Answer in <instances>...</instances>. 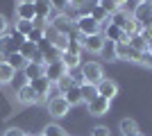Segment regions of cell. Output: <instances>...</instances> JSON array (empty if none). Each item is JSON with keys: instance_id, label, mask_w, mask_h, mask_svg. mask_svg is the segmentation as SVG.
Returning a JSON list of instances; mask_svg holds the SVG:
<instances>
[{"instance_id": "23", "label": "cell", "mask_w": 152, "mask_h": 136, "mask_svg": "<svg viewBox=\"0 0 152 136\" xmlns=\"http://www.w3.org/2000/svg\"><path fill=\"white\" fill-rule=\"evenodd\" d=\"M43 66L45 64H37V61H27V66H25V75H27V79H37V77H43Z\"/></svg>"}, {"instance_id": "20", "label": "cell", "mask_w": 152, "mask_h": 136, "mask_svg": "<svg viewBox=\"0 0 152 136\" xmlns=\"http://www.w3.org/2000/svg\"><path fill=\"white\" fill-rule=\"evenodd\" d=\"M129 20H132V12H127L125 7H123V9H118L116 14H111V23H114V25H118L121 30L129 23Z\"/></svg>"}, {"instance_id": "16", "label": "cell", "mask_w": 152, "mask_h": 136, "mask_svg": "<svg viewBox=\"0 0 152 136\" xmlns=\"http://www.w3.org/2000/svg\"><path fill=\"white\" fill-rule=\"evenodd\" d=\"M34 16H37L34 5H27V2L16 5V20H34Z\"/></svg>"}, {"instance_id": "33", "label": "cell", "mask_w": 152, "mask_h": 136, "mask_svg": "<svg viewBox=\"0 0 152 136\" xmlns=\"http://www.w3.org/2000/svg\"><path fill=\"white\" fill-rule=\"evenodd\" d=\"M141 59H143V52L134 50L132 45H129V48H127V57H125V61H136V64H141Z\"/></svg>"}, {"instance_id": "3", "label": "cell", "mask_w": 152, "mask_h": 136, "mask_svg": "<svg viewBox=\"0 0 152 136\" xmlns=\"http://www.w3.org/2000/svg\"><path fill=\"white\" fill-rule=\"evenodd\" d=\"M132 16L141 27L152 25V2H139V5L132 9Z\"/></svg>"}, {"instance_id": "29", "label": "cell", "mask_w": 152, "mask_h": 136, "mask_svg": "<svg viewBox=\"0 0 152 136\" xmlns=\"http://www.w3.org/2000/svg\"><path fill=\"white\" fill-rule=\"evenodd\" d=\"M55 86H57L59 89V93H66V91L70 89V86H73V73H66V75H64V77H59L57 82H55Z\"/></svg>"}, {"instance_id": "22", "label": "cell", "mask_w": 152, "mask_h": 136, "mask_svg": "<svg viewBox=\"0 0 152 136\" xmlns=\"http://www.w3.org/2000/svg\"><path fill=\"white\" fill-rule=\"evenodd\" d=\"M80 91H82V102H84V104H89L91 100H95V97H98V86H95V84L84 82V84L80 86Z\"/></svg>"}, {"instance_id": "30", "label": "cell", "mask_w": 152, "mask_h": 136, "mask_svg": "<svg viewBox=\"0 0 152 136\" xmlns=\"http://www.w3.org/2000/svg\"><path fill=\"white\" fill-rule=\"evenodd\" d=\"M14 30H16V32H20V34L27 39V34L34 30V25H32V20H16V27H14Z\"/></svg>"}, {"instance_id": "45", "label": "cell", "mask_w": 152, "mask_h": 136, "mask_svg": "<svg viewBox=\"0 0 152 136\" xmlns=\"http://www.w3.org/2000/svg\"><path fill=\"white\" fill-rule=\"evenodd\" d=\"M148 52H152V41H148Z\"/></svg>"}, {"instance_id": "25", "label": "cell", "mask_w": 152, "mask_h": 136, "mask_svg": "<svg viewBox=\"0 0 152 136\" xmlns=\"http://www.w3.org/2000/svg\"><path fill=\"white\" fill-rule=\"evenodd\" d=\"M129 45L139 52H148V41H145L143 34H132V36H129Z\"/></svg>"}, {"instance_id": "49", "label": "cell", "mask_w": 152, "mask_h": 136, "mask_svg": "<svg viewBox=\"0 0 152 136\" xmlns=\"http://www.w3.org/2000/svg\"><path fill=\"white\" fill-rule=\"evenodd\" d=\"M136 136H143V134H136Z\"/></svg>"}, {"instance_id": "21", "label": "cell", "mask_w": 152, "mask_h": 136, "mask_svg": "<svg viewBox=\"0 0 152 136\" xmlns=\"http://www.w3.org/2000/svg\"><path fill=\"white\" fill-rule=\"evenodd\" d=\"M14 75H16V71L7 64L5 59H0V84H12Z\"/></svg>"}, {"instance_id": "5", "label": "cell", "mask_w": 152, "mask_h": 136, "mask_svg": "<svg viewBox=\"0 0 152 136\" xmlns=\"http://www.w3.org/2000/svg\"><path fill=\"white\" fill-rule=\"evenodd\" d=\"M66 73H68V68L61 64V59H57V61H48V64L43 66V77H48L52 84H55L59 77H64Z\"/></svg>"}, {"instance_id": "11", "label": "cell", "mask_w": 152, "mask_h": 136, "mask_svg": "<svg viewBox=\"0 0 152 136\" xmlns=\"http://www.w3.org/2000/svg\"><path fill=\"white\" fill-rule=\"evenodd\" d=\"M50 25H55L61 34H68V32H70V27L75 25V20L70 18L68 14H55V16L50 18Z\"/></svg>"}, {"instance_id": "9", "label": "cell", "mask_w": 152, "mask_h": 136, "mask_svg": "<svg viewBox=\"0 0 152 136\" xmlns=\"http://www.w3.org/2000/svg\"><path fill=\"white\" fill-rule=\"evenodd\" d=\"M86 107H89V113H91V116H104V113H109L111 100H107V97H102V95H98L95 100H91Z\"/></svg>"}, {"instance_id": "4", "label": "cell", "mask_w": 152, "mask_h": 136, "mask_svg": "<svg viewBox=\"0 0 152 136\" xmlns=\"http://www.w3.org/2000/svg\"><path fill=\"white\" fill-rule=\"evenodd\" d=\"M45 107H48V113H50L52 118H64V116H68V111H70V104L64 100V95L50 97V100L45 102Z\"/></svg>"}, {"instance_id": "2", "label": "cell", "mask_w": 152, "mask_h": 136, "mask_svg": "<svg viewBox=\"0 0 152 136\" xmlns=\"http://www.w3.org/2000/svg\"><path fill=\"white\" fill-rule=\"evenodd\" d=\"M75 30L82 34V36H91V34H100L102 32L100 23H95L89 14H82V16L75 18Z\"/></svg>"}, {"instance_id": "41", "label": "cell", "mask_w": 152, "mask_h": 136, "mask_svg": "<svg viewBox=\"0 0 152 136\" xmlns=\"http://www.w3.org/2000/svg\"><path fill=\"white\" fill-rule=\"evenodd\" d=\"M5 136H25V132L18 129V127H9V129L5 132Z\"/></svg>"}, {"instance_id": "26", "label": "cell", "mask_w": 152, "mask_h": 136, "mask_svg": "<svg viewBox=\"0 0 152 136\" xmlns=\"http://www.w3.org/2000/svg\"><path fill=\"white\" fill-rule=\"evenodd\" d=\"M41 134H43V136H68V134H66V129H64L61 125H57V123H50V125H45Z\"/></svg>"}, {"instance_id": "12", "label": "cell", "mask_w": 152, "mask_h": 136, "mask_svg": "<svg viewBox=\"0 0 152 136\" xmlns=\"http://www.w3.org/2000/svg\"><path fill=\"white\" fill-rule=\"evenodd\" d=\"M16 97H18V104H23V107H30V104H37V102H41L39 100V95H37V91L32 89L30 84L27 86H23V89L16 93Z\"/></svg>"}, {"instance_id": "42", "label": "cell", "mask_w": 152, "mask_h": 136, "mask_svg": "<svg viewBox=\"0 0 152 136\" xmlns=\"http://www.w3.org/2000/svg\"><path fill=\"white\" fill-rule=\"evenodd\" d=\"M141 64L152 68V52H143V59H141Z\"/></svg>"}, {"instance_id": "8", "label": "cell", "mask_w": 152, "mask_h": 136, "mask_svg": "<svg viewBox=\"0 0 152 136\" xmlns=\"http://www.w3.org/2000/svg\"><path fill=\"white\" fill-rule=\"evenodd\" d=\"M30 86L37 91L39 100H45L48 102V95H50V89H52V82L48 77H37V79H30Z\"/></svg>"}, {"instance_id": "24", "label": "cell", "mask_w": 152, "mask_h": 136, "mask_svg": "<svg viewBox=\"0 0 152 136\" xmlns=\"http://www.w3.org/2000/svg\"><path fill=\"white\" fill-rule=\"evenodd\" d=\"M18 52L27 59V61H32V59L39 55V48H37V43H32V41H25V43L20 45V50H18Z\"/></svg>"}, {"instance_id": "40", "label": "cell", "mask_w": 152, "mask_h": 136, "mask_svg": "<svg viewBox=\"0 0 152 136\" xmlns=\"http://www.w3.org/2000/svg\"><path fill=\"white\" fill-rule=\"evenodd\" d=\"M7 30H9V20H7V16H2V14H0V36H2V34H7Z\"/></svg>"}, {"instance_id": "14", "label": "cell", "mask_w": 152, "mask_h": 136, "mask_svg": "<svg viewBox=\"0 0 152 136\" xmlns=\"http://www.w3.org/2000/svg\"><path fill=\"white\" fill-rule=\"evenodd\" d=\"M89 16L95 20V23H100V27H104V25H109V23H111V16H109V14L104 12L100 5H91Z\"/></svg>"}, {"instance_id": "31", "label": "cell", "mask_w": 152, "mask_h": 136, "mask_svg": "<svg viewBox=\"0 0 152 136\" xmlns=\"http://www.w3.org/2000/svg\"><path fill=\"white\" fill-rule=\"evenodd\" d=\"M68 34H59L57 39L52 41V45H55V48H57V52H66L68 50Z\"/></svg>"}, {"instance_id": "10", "label": "cell", "mask_w": 152, "mask_h": 136, "mask_svg": "<svg viewBox=\"0 0 152 136\" xmlns=\"http://www.w3.org/2000/svg\"><path fill=\"white\" fill-rule=\"evenodd\" d=\"M20 50V45L14 41L12 34H2L0 36V57H9V55H14V52H18Z\"/></svg>"}, {"instance_id": "6", "label": "cell", "mask_w": 152, "mask_h": 136, "mask_svg": "<svg viewBox=\"0 0 152 136\" xmlns=\"http://www.w3.org/2000/svg\"><path fill=\"white\" fill-rule=\"evenodd\" d=\"M104 36H102V32L100 34H91V36H84V41H82V50H86V52H93V55H100L102 52V48H104Z\"/></svg>"}, {"instance_id": "35", "label": "cell", "mask_w": 152, "mask_h": 136, "mask_svg": "<svg viewBox=\"0 0 152 136\" xmlns=\"http://www.w3.org/2000/svg\"><path fill=\"white\" fill-rule=\"evenodd\" d=\"M32 25H34V30H41V32H43L45 27L50 25V20H48V18H41V16H34V20H32Z\"/></svg>"}, {"instance_id": "38", "label": "cell", "mask_w": 152, "mask_h": 136, "mask_svg": "<svg viewBox=\"0 0 152 136\" xmlns=\"http://www.w3.org/2000/svg\"><path fill=\"white\" fill-rule=\"evenodd\" d=\"M66 52H73V55H82V45L77 41H68V50Z\"/></svg>"}, {"instance_id": "39", "label": "cell", "mask_w": 152, "mask_h": 136, "mask_svg": "<svg viewBox=\"0 0 152 136\" xmlns=\"http://www.w3.org/2000/svg\"><path fill=\"white\" fill-rule=\"evenodd\" d=\"M89 5V0H68V7L70 9H82V7Z\"/></svg>"}, {"instance_id": "51", "label": "cell", "mask_w": 152, "mask_h": 136, "mask_svg": "<svg viewBox=\"0 0 152 136\" xmlns=\"http://www.w3.org/2000/svg\"><path fill=\"white\" fill-rule=\"evenodd\" d=\"M150 2H152V0H150Z\"/></svg>"}, {"instance_id": "36", "label": "cell", "mask_w": 152, "mask_h": 136, "mask_svg": "<svg viewBox=\"0 0 152 136\" xmlns=\"http://www.w3.org/2000/svg\"><path fill=\"white\" fill-rule=\"evenodd\" d=\"M91 136H111V134H109V127H104V125H95L93 129H91Z\"/></svg>"}, {"instance_id": "32", "label": "cell", "mask_w": 152, "mask_h": 136, "mask_svg": "<svg viewBox=\"0 0 152 136\" xmlns=\"http://www.w3.org/2000/svg\"><path fill=\"white\" fill-rule=\"evenodd\" d=\"M98 5H100L102 9H104V12L109 14V16H111V14H116V12H118V9H121V7L116 5L114 0H100V2H98Z\"/></svg>"}, {"instance_id": "1", "label": "cell", "mask_w": 152, "mask_h": 136, "mask_svg": "<svg viewBox=\"0 0 152 136\" xmlns=\"http://www.w3.org/2000/svg\"><path fill=\"white\" fill-rule=\"evenodd\" d=\"M80 73H82V77L86 79L89 84H98V82L104 77V68H102L100 61H82Z\"/></svg>"}, {"instance_id": "46", "label": "cell", "mask_w": 152, "mask_h": 136, "mask_svg": "<svg viewBox=\"0 0 152 136\" xmlns=\"http://www.w3.org/2000/svg\"><path fill=\"white\" fill-rule=\"evenodd\" d=\"M18 2H27V5H32V2H34V0H18Z\"/></svg>"}, {"instance_id": "17", "label": "cell", "mask_w": 152, "mask_h": 136, "mask_svg": "<svg viewBox=\"0 0 152 136\" xmlns=\"http://www.w3.org/2000/svg\"><path fill=\"white\" fill-rule=\"evenodd\" d=\"M59 59H61V64L68 68V73L82 66V57H80V55H73V52H61V57H59Z\"/></svg>"}, {"instance_id": "15", "label": "cell", "mask_w": 152, "mask_h": 136, "mask_svg": "<svg viewBox=\"0 0 152 136\" xmlns=\"http://www.w3.org/2000/svg\"><path fill=\"white\" fill-rule=\"evenodd\" d=\"M118 129H121L123 136H136V134H141L139 123H136L134 118H123L121 125H118Z\"/></svg>"}, {"instance_id": "18", "label": "cell", "mask_w": 152, "mask_h": 136, "mask_svg": "<svg viewBox=\"0 0 152 136\" xmlns=\"http://www.w3.org/2000/svg\"><path fill=\"white\" fill-rule=\"evenodd\" d=\"M64 100L70 104V107H77V104H82V91H80V86H70L66 93H64Z\"/></svg>"}, {"instance_id": "28", "label": "cell", "mask_w": 152, "mask_h": 136, "mask_svg": "<svg viewBox=\"0 0 152 136\" xmlns=\"http://www.w3.org/2000/svg\"><path fill=\"white\" fill-rule=\"evenodd\" d=\"M27 84H30V79H27L25 73L20 71V73H16V75H14V79H12V84H9V86H12V89L18 93V91L23 89V86H27Z\"/></svg>"}, {"instance_id": "19", "label": "cell", "mask_w": 152, "mask_h": 136, "mask_svg": "<svg viewBox=\"0 0 152 136\" xmlns=\"http://www.w3.org/2000/svg\"><path fill=\"white\" fill-rule=\"evenodd\" d=\"M7 64L12 66L14 71L16 73H20V71H25V66H27V59L23 57V55H20V52H14V55H9V57L5 59Z\"/></svg>"}, {"instance_id": "34", "label": "cell", "mask_w": 152, "mask_h": 136, "mask_svg": "<svg viewBox=\"0 0 152 136\" xmlns=\"http://www.w3.org/2000/svg\"><path fill=\"white\" fill-rule=\"evenodd\" d=\"M59 34H61V32H59V30H57V27H55V25H48V27H45V30H43V39H48V41H50V43H52V41L57 39Z\"/></svg>"}, {"instance_id": "44", "label": "cell", "mask_w": 152, "mask_h": 136, "mask_svg": "<svg viewBox=\"0 0 152 136\" xmlns=\"http://www.w3.org/2000/svg\"><path fill=\"white\" fill-rule=\"evenodd\" d=\"M114 2H116V5H118V7H121V9H123V7H125L127 2H129V0H114Z\"/></svg>"}, {"instance_id": "27", "label": "cell", "mask_w": 152, "mask_h": 136, "mask_svg": "<svg viewBox=\"0 0 152 136\" xmlns=\"http://www.w3.org/2000/svg\"><path fill=\"white\" fill-rule=\"evenodd\" d=\"M100 55L107 59V61H118V57H116V43L114 41H104V48H102Z\"/></svg>"}, {"instance_id": "43", "label": "cell", "mask_w": 152, "mask_h": 136, "mask_svg": "<svg viewBox=\"0 0 152 136\" xmlns=\"http://www.w3.org/2000/svg\"><path fill=\"white\" fill-rule=\"evenodd\" d=\"M143 36H145V41H152V25H148V27H143Z\"/></svg>"}, {"instance_id": "50", "label": "cell", "mask_w": 152, "mask_h": 136, "mask_svg": "<svg viewBox=\"0 0 152 136\" xmlns=\"http://www.w3.org/2000/svg\"><path fill=\"white\" fill-rule=\"evenodd\" d=\"M37 136H43V134H37Z\"/></svg>"}, {"instance_id": "48", "label": "cell", "mask_w": 152, "mask_h": 136, "mask_svg": "<svg viewBox=\"0 0 152 136\" xmlns=\"http://www.w3.org/2000/svg\"><path fill=\"white\" fill-rule=\"evenodd\" d=\"M139 2H150V0H139Z\"/></svg>"}, {"instance_id": "7", "label": "cell", "mask_w": 152, "mask_h": 136, "mask_svg": "<svg viewBox=\"0 0 152 136\" xmlns=\"http://www.w3.org/2000/svg\"><path fill=\"white\" fill-rule=\"evenodd\" d=\"M95 86H98V95L107 97V100H114V97L118 95V84H116L111 77H102Z\"/></svg>"}, {"instance_id": "47", "label": "cell", "mask_w": 152, "mask_h": 136, "mask_svg": "<svg viewBox=\"0 0 152 136\" xmlns=\"http://www.w3.org/2000/svg\"><path fill=\"white\" fill-rule=\"evenodd\" d=\"M25 136H37V134H30V132H25Z\"/></svg>"}, {"instance_id": "13", "label": "cell", "mask_w": 152, "mask_h": 136, "mask_svg": "<svg viewBox=\"0 0 152 136\" xmlns=\"http://www.w3.org/2000/svg\"><path fill=\"white\" fill-rule=\"evenodd\" d=\"M34 5V12H37V16H41V18H48L50 20L52 16H55V7H52V0H34L32 2Z\"/></svg>"}, {"instance_id": "37", "label": "cell", "mask_w": 152, "mask_h": 136, "mask_svg": "<svg viewBox=\"0 0 152 136\" xmlns=\"http://www.w3.org/2000/svg\"><path fill=\"white\" fill-rule=\"evenodd\" d=\"M41 39H43V32H41V30H32V32L27 34V41H32V43H39Z\"/></svg>"}]
</instances>
